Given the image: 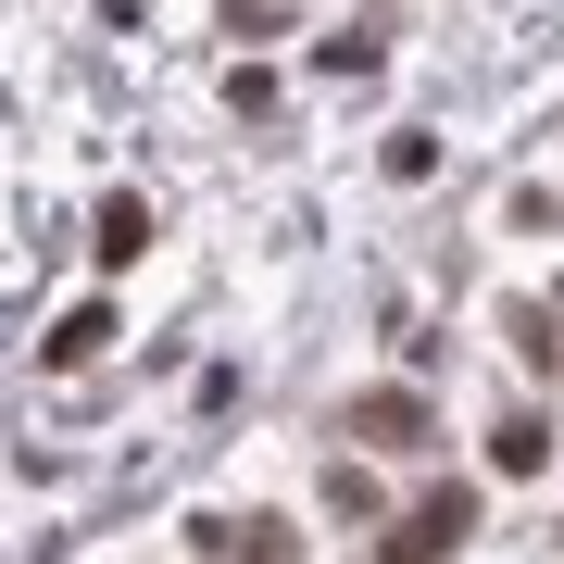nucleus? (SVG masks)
<instances>
[{
    "mask_svg": "<svg viewBox=\"0 0 564 564\" xmlns=\"http://www.w3.org/2000/svg\"><path fill=\"white\" fill-rule=\"evenodd\" d=\"M464 540H477V489H426V502L377 540V564H452Z\"/></svg>",
    "mask_w": 564,
    "mask_h": 564,
    "instance_id": "1",
    "label": "nucleus"
},
{
    "mask_svg": "<svg viewBox=\"0 0 564 564\" xmlns=\"http://www.w3.org/2000/svg\"><path fill=\"white\" fill-rule=\"evenodd\" d=\"M339 440H377V452H426V440H440V414H426L414 389H351V402H339Z\"/></svg>",
    "mask_w": 564,
    "mask_h": 564,
    "instance_id": "2",
    "label": "nucleus"
},
{
    "mask_svg": "<svg viewBox=\"0 0 564 564\" xmlns=\"http://www.w3.org/2000/svg\"><path fill=\"white\" fill-rule=\"evenodd\" d=\"M88 251H101V263H139V251H151V202H139V188L101 202V239H88Z\"/></svg>",
    "mask_w": 564,
    "mask_h": 564,
    "instance_id": "3",
    "label": "nucleus"
},
{
    "mask_svg": "<svg viewBox=\"0 0 564 564\" xmlns=\"http://www.w3.org/2000/svg\"><path fill=\"white\" fill-rule=\"evenodd\" d=\"M489 464H502V477H540V464H552V426L540 414H502V426H489Z\"/></svg>",
    "mask_w": 564,
    "mask_h": 564,
    "instance_id": "4",
    "label": "nucleus"
},
{
    "mask_svg": "<svg viewBox=\"0 0 564 564\" xmlns=\"http://www.w3.org/2000/svg\"><path fill=\"white\" fill-rule=\"evenodd\" d=\"M314 63H326V76H377V63H389V25L364 13V25H339V39H326Z\"/></svg>",
    "mask_w": 564,
    "mask_h": 564,
    "instance_id": "5",
    "label": "nucleus"
},
{
    "mask_svg": "<svg viewBox=\"0 0 564 564\" xmlns=\"http://www.w3.org/2000/svg\"><path fill=\"white\" fill-rule=\"evenodd\" d=\"M101 339H113V314H101V302H76V314H63L39 351H51V364H101Z\"/></svg>",
    "mask_w": 564,
    "mask_h": 564,
    "instance_id": "6",
    "label": "nucleus"
},
{
    "mask_svg": "<svg viewBox=\"0 0 564 564\" xmlns=\"http://www.w3.org/2000/svg\"><path fill=\"white\" fill-rule=\"evenodd\" d=\"M502 339H514L527 364H564V339H552V314H540V302H502Z\"/></svg>",
    "mask_w": 564,
    "mask_h": 564,
    "instance_id": "7",
    "label": "nucleus"
},
{
    "mask_svg": "<svg viewBox=\"0 0 564 564\" xmlns=\"http://www.w3.org/2000/svg\"><path fill=\"white\" fill-rule=\"evenodd\" d=\"M239 564H302V540H289L276 514H251V527H239Z\"/></svg>",
    "mask_w": 564,
    "mask_h": 564,
    "instance_id": "8",
    "label": "nucleus"
}]
</instances>
